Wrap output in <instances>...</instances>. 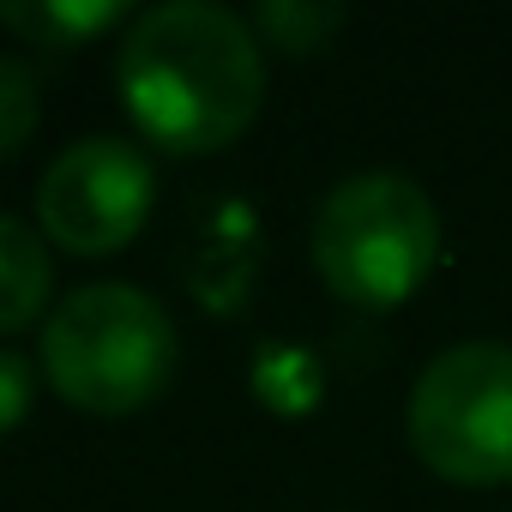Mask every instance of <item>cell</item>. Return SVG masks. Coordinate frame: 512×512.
Returning <instances> with one entry per match:
<instances>
[{
	"label": "cell",
	"instance_id": "3",
	"mask_svg": "<svg viewBox=\"0 0 512 512\" xmlns=\"http://www.w3.org/2000/svg\"><path fill=\"white\" fill-rule=\"evenodd\" d=\"M440 266V211L422 181L398 169H362L338 181L314 217V272L356 308L410 302Z\"/></svg>",
	"mask_w": 512,
	"mask_h": 512
},
{
	"label": "cell",
	"instance_id": "1",
	"mask_svg": "<svg viewBox=\"0 0 512 512\" xmlns=\"http://www.w3.org/2000/svg\"><path fill=\"white\" fill-rule=\"evenodd\" d=\"M115 91L151 145L205 157L235 145L260 115L266 43L229 7L163 0L127 19L115 43Z\"/></svg>",
	"mask_w": 512,
	"mask_h": 512
},
{
	"label": "cell",
	"instance_id": "5",
	"mask_svg": "<svg viewBox=\"0 0 512 512\" xmlns=\"http://www.w3.org/2000/svg\"><path fill=\"white\" fill-rule=\"evenodd\" d=\"M151 193H157V175H151L145 151L133 139L91 133V139H73L43 169V181H37V229L55 247L97 260V253H115L145 229Z\"/></svg>",
	"mask_w": 512,
	"mask_h": 512
},
{
	"label": "cell",
	"instance_id": "8",
	"mask_svg": "<svg viewBox=\"0 0 512 512\" xmlns=\"http://www.w3.org/2000/svg\"><path fill=\"white\" fill-rule=\"evenodd\" d=\"M344 25V7H308V0H266L260 13H253V31L260 43L284 49V55H314L326 49V37Z\"/></svg>",
	"mask_w": 512,
	"mask_h": 512
},
{
	"label": "cell",
	"instance_id": "2",
	"mask_svg": "<svg viewBox=\"0 0 512 512\" xmlns=\"http://www.w3.org/2000/svg\"><path fill=\"white\" fill-rule=\"evenodd\" d=\"M181 338L169 308L139 284H79L43 320V380L91 416H127L163 398L175 380Z\"/></svg>",
	"mask_w": 512,
	"mask_h": 512
},
{
	"label": "cell",
	"instance_id": "6",
	"mask_svg": "<svg viewBox=\"0 0 512 512\" xmlns=\"http://www.w3.org/2000/svg\"><path fill=\"white\" fill-rule=\"evenodd\" d=\"M55 290V260H49V235L31 229L25 217L0 211V338L25 332Z\"/></svg>",
	"mask_w": 512,
	"mask_h": 512
},
{
	"label": "cell",
	"instance_id": "9",
	"mask_svg": "<svg viewBox=\"0 0 512 512\" xmlns=\"http://www.w3.org/2000/svg\"><path fill=\"white\" fill-rule=\"evenodd\" d=\"M43 121V79L25 55H0V163L19 157Z\"/></svg>",
	"mask_w": 512,
	"mask_h": 512
},
{
	"label": "cell",
	"instance_id": "10",
	"mask_svg": "<svg viewBox=\"0 0 512 512\" xmlns=\"http://www.w3.org/2000/svg\"><path fill=\"white\" fill-rule=\"evenodd\" d=\"M31 362L13 350V344H0V434H13L25 416H31Z\"/></svg>",
	"mask_w": 512,
	"mask_h": 512
},
{
	"label": "cell",
	"instance_id": "7",
	"mask_svg": "<svg viewBox=\"0 0 512 512\" xmlns=\"http://www.w3.org/2000/svg\"><path fill=\"white\" fill-rule=\"evenodd\" d=\"M0 25L31 49L61 55V49H79L85 37L109 31V25H127V7H103V0H31L25 7V0H7Z\"/></svg>",
	"mask_w": 512,
	"mask_h": 512
},
{
	"label": "cell",
	"instance_id": "4",
	"mask_svg": "<svg viewBox=\"0 0 512 512\" xmlns=\"http://www.w3.org/2000/svg\"><path fill=\"white\" fill-rule=\"evenodd\" d=\"M404 428L440 482H512V350L488 338L440 350L410 386Z\"/></svg>",
	"mask_w": 512,
	"mask_h": 512
}]
</instances>
